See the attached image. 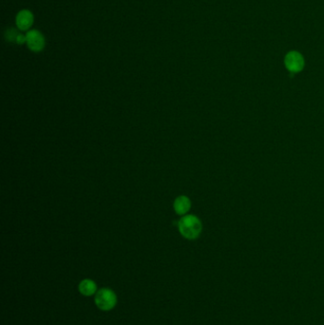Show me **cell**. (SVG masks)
Here are the masks:
<instances>
[{
  "instance_id": "7a4b0ae2",
  "label": "cell",
  "mask_w": 324,
  "mask_h": 325,
  "mask_svg": "<svg viewBox=\"0 0 324 325\" xmlns=\"http://www.w3.org/2000/svg\"><path fill=\"white\" fill-rule=\"evenodd\" d=\"M96 306L102 311H110L117 304L116 294L110 288H102L97 291L94 297Z\"/></svg>"
},
{
  "instance_id": "3957f363",
  "label": "cell",
  "mask_w": 324,
  "mask_h": 325,
  "mask_svg": "<svg viewBox=\"0 0 324 325\" xmlns=\"http://www.w3.org/2000/svg\"><path fill=\"white\" fill-rule=\"evenodd\" d=\"M26 40L29 49L34 52H40L46 47V39L38 30H31L26 34Z\"/></svg>"
},
{
  "instance_id": "5b68a950",
  "label": "cell",
  "mask_w": 324,
  "mask_h": 325,
  "mask_svg": "<svg viewBox=\"0 0 324 325\" xmlns=\"http://www.w3.org/2000/svg\"><path fill=\"white\" fill-rule=\"evenodd\" d=\"M35 17L30 10H21L15 17V24L19 31H28L34 25Z\"/></svg>"
},
{
  "instance_id": "ba28073f",
  "label": "cell",
  "mask_w": 324,
  "mask_h": 325,
  "mask_svg": "<svg viewBox=\"0 0 324 325\" xmlns=\"http://www.w3.org/2000/svg\"><path fill=\"white\" fill-rule=\"evenodd\" d=\"M18 35H19V33H17V31L14 28L8 29L7 31L5 32L6 40L10 41V42L16 43V39H17Z\"/></svg>"
},
{
  "instance_id": "277c9868",
  "label": "cell",
  "mask_w": 324,
  "mask_h": 325,
  "mask_svg": "<svg viewBox=\"0 0 324 325\" xmlns=\"http://www.w3.org/2000/svg\"><path fill=\"white\" fill-rule=\"evenodd\" d=\"M284 64L290 72L296 73L303 71L304 68V58L303 55H301L299 51L292 50L285 56Z\"/></svg>"
},
{
  "instance_id": "6da1fadb",
  "label": "cell",
  "mask_w": 324,
  "mask_h": 325,
  "mask_svg": "<svg viewBox=\"0 0 324 325\" xmlns=\"http://www.w3.org/2000/svg\"><path fill=\"white\" fill-rule=\"evenodd\" d=\"M202 223L194 215L184 216L179 222V231L187 240H195L202 232Z\"/></svg>"
},
{
  "instance_id": "8992f818",
  "label": "cell",
  "mask_w": 324,
  "mask_h": 325,
  "mask_svg": "<svg viewBox=\"0 0 324 325\" xmlns=\"http://www.w3.org/2000/svg\"><path fill=\"white\" fill-rule=\"evenodd\" d=\"M78 289H79V292L85 297H91L95 293H97V285L92 280L85 279L81 283H79Z\"/></svg>"
},
{
  "instance_id": "52a82bcc",
  "label": "cell",
  "mask_w": 324,
  "mask_h": 325,
  "mask_svg": "<svg viewBox=\"0 0 324 325\" xmlns=\"http://www.w3.org/2000/svg\"><path fill=\"white\" fill-rule=\"evenodd\" d=\"M174 210L179 215H183L191 209V202L186 196H179L174 202Z\"/></svg>"
}]
</instances>
